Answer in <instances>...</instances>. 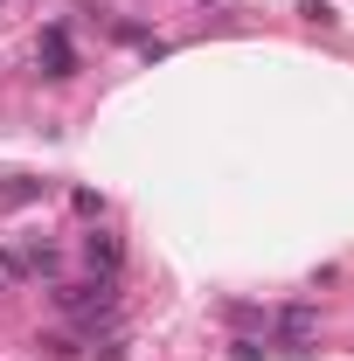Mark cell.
I'll return each instance as SVG.
<instances>
[{
    "mask_svg": "<svg viewBox=\"0 0 354 361\" xmlns=\"http://www.w3.org/2000/svg\"><path fill=\"white\" fill-rule=\"evenodd\" d=\"M312 326H319L312 306H278V348H285V355H306V348H312Z\"/></svg>",
    "mask_w": 354,
    "mask_h": 361,
    "instance_id": "obj_1",
    "label": "cell"
},
{
    "mask_svg": "<svg viewBox=\"0 0 354 361\" xmlns=\"http://www.w3.org/2000/svg\"><path fill=\"white\" fill-rule=\"evenodd\" d=\"M35 56L49 63V77H77V49H70V35H63V28H42Z\"/></svg>",
    "mask_w": 354,
    "mask_h": 361,
    "instance_id": "obj_2",
    "label": "cell"
},
{
    "mask_svg": "<svg viewBox=\"0 0 354 361\" xmlns=\"http://www.w3.org/2000/svg\"><path fill=\"white\" fill-rule=\"evenodd\" d=\"M84 257H90V271L118 278V257H126V250H118V236H111V229H97V236H84Z\"/></svg>",
    "mask_w": 354,
    "mask_h": 361,
    "instance_id": "obj_3",
    "label": "cell"
},
{
    "mask_svg": "<svg viewBox=\"0 0 354 361\" xmlns=\"http://www.w3.org/2000/svg\"><path fill=\"white\" fill-rule=\"evenodd\" d=\"M70 209H77V216H104V202H97L90 188H77V195H70Z\"/></svg>",
    "mask_w": 354,
    "mask_h": 361,
    "instance_id": "obj_4",
    "label": "cell"
},
{
    "mask_svg": "<svg viewBox=\"0 0 354 361\" xmlns=\"http://www.w3.org/2000/svg\"><path fill=\"white\" fill-rule=\"evenodd\" d=\"M236 348V361H264V341H229Z\"/></svg>",
    "mask_w": 354,
    "mask_h": 361,
    "instance_id": "obj_5",
    "label": "cell"
}]
</instances>
